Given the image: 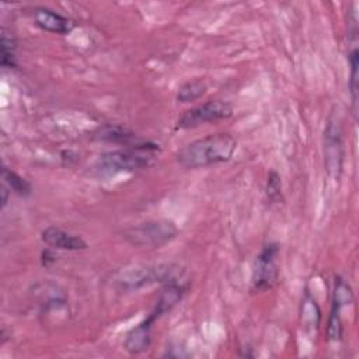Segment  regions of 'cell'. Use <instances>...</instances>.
Listing matches in <instances>:
<instances>
[{"label":"cell","mask_w":359,"mask_h":359,"mask_svg":"<svg viewBox=\"0 0 359 359\" xmlns=\"http://www.w3.org/2000/svg\"><path fill=\"white\" fill-rule=\"evenodd\" d=\"M8 188L3 184V187H1V195H3V199H1V206L4 208L6 205H7V196H8Z\"/></svg>","instance_id":"17"},{"label":"cell","mask_w":359,"mask_h":359,"mask_svg":"<svg viewBox=\"0 0 359 359\" xmlns=\"http://www.w3.org/2000/svg\"><path fill=\"white\" fill-rule=\"evenodd\" d=\"M356 15L352 11V18L348 22V63H349V93L352 100L353 112L356 114L358 104V67H359V52H358V27Z\"/></svg>","instance_id":"8"},{"label":"cell","mask_w":359,"mask_h":359,"mask_svg":"<svg viewBox=\"0 0 359 359\" xmlns=\"http://www.w3.org/2000/svg\"><path fill=\"white\" fill-rule=\"evenodd\" d=\"M338 115L331 114L324 129V161L330 177L339 178L344 163V136Z\"/></svg>","instance_id":"4"},{"label":"cell","mask_w":359,"mask_h":359,"mask_svg":"<svg viewBox=\"0 0 359 359\" xmlns=\"http://www.w3.org/2000/svg\"><path fill=\"white\" fill-rule=\"evenodd\" d=\"M236 149L237 140L230 133H212L178 149L175 160L184 168H203L229 161Z\"/></svg>","instance_id":"1"},{"label":"cell","mask_w":359,"mask_h":359,"mask_svg":"<svg viewBox=\"0 0 359 359\" xmlns=\"http://www.w3.org/2000/svg\"><path fill=\"white\" fill-rule=\"evenodd\" d=\"M266 198L271 203H280L283 201L282 196V180L276 171H269L265 187Z\"/></svg>","instance_id":"16"},{"label":"cell","mask_w":359,"mask_h":359,"mask_svg":"<svg viewBox=\"0 0 359 359\" xmlns=\"http://www.w3.org/2000/svg\"><path fill=\"white\" fill-rule=\"evenodd\" d=\"M344 304L332 299L331 304V311L328 316V323H327V338L328 341L338 342L342 339V320H341V310Z\"/></svg>","instance_id":"13"},{"label":"cell","mask_w":359,"mask_h":359,"mask_svg":"<svg viewBox=\"0 0 359 359\" xmlns=\"http://www.w3.org/2000/svg\"><path fill=\"white\" fill-rule=\"evenodd\" d=\"M205 93H206L205 81L195 79V80H189V81L184 83L182 86H180L178 91H177V100L180 102H192V101L201 98Z\"/></svg>","instance_id":"14"},{"label":"cell","mask_w":359,"mask_h":359,"mask_svg":"<svg viewBox=\"0 0 359 359\" xmlns=\"http://www.w3.org/2000/svg\"><path fill=\"white\" fill-rule=\"evenodd\" d=\"M160 317L151 311L147 318H144L142 323L135 325L125 337L123 341V348L132 353V355H139L144 351L149 349L150 342H151V328L153 324L158 320Z\"/></svg>","instance_id":"7"},{"label":"cell","mask_w":359,"mask_h":359,"mask_svg":"<svg viewBox=\"0 0 359 359\" xmlns=\"http://www.w3.org/2000/svg\"><path fill=\"white\" fill-rule=\"evenodd\" d=\"M41 238L49 248H55V250L79 251V250H86L88 247V244L83 237L69 233L56 226H49L43 229L41 233Z\"/></svg>","instance_id":"9"},{"label":"cell","mask_w":359,"mask_h":359,"mask_svg":"<svg viewBox=\"0 0 359 359\" xmlns=\"http://www.w3.org/2000/svg\"><path fill=\"white\" fill-rule=\"evenodd\" d=\"M278 257L279 245L276 243H266L257 255L252 266L251 290L264 292L271 289L278 279Z\"/></svg>","instance_id":"5"},{"label":"cell","mask_w":359,"mask_h":359,"mask_svg":"<svg viewBox=\"0 0 359 359\" xmlns=\"http://www.w3.org/2000/svg\"><path fill=\"white\" fill-rule=\"evenodd\" d=\"M15 39L13 35L6 32V29L1 31V67L4 69H13L17 66L15 62Z\"/></svg>","instance_id":"15"},{"label":"cell","mask_w":359,"mask_h":359,"mask_svg":"<svg viewBox=\"0 0 359 359\" xmlns=\"http://www.w3.org/2000/svg\"><path fill=\"white\" fill-rule=\"evenodd\" d=\"M1 180L3 184L10 189V192L13 191L20 196H28L32 192L31 184L24 177H21L20 174H17L6 165L1 167Z\"/></svg>","instance_id":"12"},{"label":"cell","mask_w":359,"mask_h":359,"mask_svg":"<svg viewBox=\"0 0 359 359\" xmlns=\"http://www.w3.org/2000/svg\"><path fill=\"white\" fill-rule=\"evenodd\" d=\"M34 21L41 29L60 35H66L74 28V22L70 18L48 7L34 8Z\"/></svg>","instance_id":"10"},{"label":"cell","mask_w":359,"mask_h":359,"mask_svg":"<svg viewBox=\"0 0 359 359\" xmlns=\"http://www.w3.org/2000/svg\"><path fill=\"white\" fill-rule=\"evenodd\" d=\"M233 115V108L222 100H209L201 105L187 109L177 121L178 129H189L206 122L227 119Z\"/></svg>","instance_id":"6"},{"label":"cell","mask_w":359,"mask_h":359,"mask_svg":"<svg viewBox=\"0 0 359 359\" xmlns=\"http://www.w3.org/2000/svg\"><path fill=\"white\" fill-rule=\"evenodd\" d=\"M178 234L177 226L170 220H150L140 223L125 233V237L133 245L160 247L170 243Z\"/></svg>","instance_id":"3"},{"label":"cell","mask_w":359,"mask_h":359,"mask_svg":"<svg viewBox=\"0 0 359 359\" xmlns=\"http://www.w3.org/2000/svg\"><path fill=\"white\" fill-rule=\"evenodd\" d=\"M320 321L321 310L314 297L310 294V292H306L302 300V324L307 331H313L320 325Z\"/></svg>","instance_id":"11"},{"label":"cell","mask_w":359,"mask_h":359,"mask_svg":"<svg viewBox=\"0 0 359 359\" xmlns=\"http://www.w3.org/2000/svg\"><path fill=\"white\" fill-rule=\"evenodd\" d=\"M153 151L139 149L114 150L101 154L95 163V170L101 175H115L149 167L153 163Z\"/></svg>","instance_id":"2"}]
</instances>
